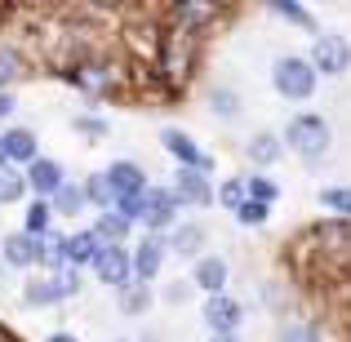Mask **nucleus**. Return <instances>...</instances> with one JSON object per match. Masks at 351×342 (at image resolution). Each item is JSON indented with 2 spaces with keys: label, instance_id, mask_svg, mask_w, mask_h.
<instances>
[{
  "label": "nucleus",
  "instance_id": "39",
  "mask_svg": "<svg viewBox=\"0 0 351 342\" xmlns=\"http://www.w3.org/2000/svg\"><path fill=\"white\" fill-rule=\"evenodd\" d=\"M76 129L89 138V143H98V138H107V120H98V116H76Z\"/></svg>",
  "mask_w": 351,
  "mask_h": 342
},
{
  "label": "nucleus",
  "instance_id": "4",
  "mask_svg": "<svg viewBox=\"0 0 351 342\" xmlns=\"http://www.w3.org/2000/svg\"><path fill=\"white\" fill-rule=\"evenodd\" d=\"M316 67H311V58H298V53H285V58L271 62V85L280 98H293V103H307L311 94H316Z\"/></svg>",
  "mask_w": 351,
  "mask_h": 342
},
{
  "label": "nucleus",
  "instance_id": "2",
  "mask_svg": "<svg viewBox=\"0 0 351 342\" xmlns=\"http://www.w3.org/2000/svg\"><path fill=\"white\" fill-rule=\"evenodd\" d=\"M67 80L80 89V94H89V98H120V94L129 89V76L120 71L116 58H107V53H98V58H89V62H80V67H71Z\"/></svg>",
  "mask_w": 351,
  "mask_h": 342
},
{
  "label": "nucleus",
  "instance_id": "44",
  "mask_svg": "<svg viewBox=\"0 0 351 342\" xmlns=\"http://www.w3.org/2000/svg\"><path fill=\"white\" fill-rule=\"evenodd\" d=\"M0 169H14V164H9V156H5V143H0Z\"/></svg>",
  "mask_w": 351,
  "mask_h": 342
},
{
  "label": "nucleus",
  "instance_id": "32",
  "mask_svg": "<svg viewBox=\"0 0 351 342\" xmlns=\"http://www.w3.org/2000/svg\"><path fill=\"white\" fill-rule=\"evenodd\" d=\"M27 196V178L18 169H0V205H18Z\"/></svg>",
  "mask_w": 351,
  "mask_h": 342
},
{
  "label": "nucleus",
  "instance_id": "41",
  "mask_svg": "<svg viewBox=\"0 0 351 342\" xmlns=\"http://www.w3.org/2000/svg\"><path fill=\"white\" fill-rule=\"evenodd\" d=\"M165 298H169V302H178V298H187V284H169V289H165Z\"/></svg>",
  "mask_w": 351,
  "mask_h": 342
},
{
  "label": "nucleus",
  "instance_id": "13",
  "mask_svg": "<svg viewBox=\"0 0 351 342\" xmlns=\"http://www.w3.org/2000/svg\"><path fill=\"white\" fill-rule=\"evenodd\" d=\"M169 18H173V27H182V32L205 36L209 27H214V18H218V5H205V0H182V5L169 9Z\"/></svg>",
  "mask_w": 351,
  "mask_h": 342
},
{
  "label": "nucleus",
  "instance_id": "25",
  "mask_svg": "<svg viewBox=\"0 0 351 342\" xmlns=\"http://www.w3.org/2000/svg\"><path fill=\"white\" fill-rule=\"evenodd\" d=\"M85 200H89V209H98V214L116 209V191H112V182H107V173H89L85 178Z\"/></svg>",
  "mask_w": 351,
  "mask_h": 342
},
{
  "label": "nucleus",
  "instance_id": "30",
  "mask_svg": "<svg viewBox=\"0 0 351 342\" xmlns=\"http://www.w3.org/2000/svg\"><path fill=\"white\" fill-rule=\"evenodd\" d=\"M245 191H249V200H258V205H267V209L280 200V187H276L267 173H249V178H245Z\"/></svg>",
  "mask_w": 351,
  "mask_h": 342
},
{
  "label": "nucleus",
  "instance_id": "22",
  "mask_svg": "<svg viewBox=\"0 0 351 342\" xmlns=\"http://www.w3.org/2000/svg\"><path fill=\"white\" fill-rule=\"evenodd\" d=\"M49 223H53V205L49 200H27V214H23V231L27 236H36V240H45L49 236Z\"/></svg>",
  "mask_w": 351,
  "mask_h": 342
},
{
  "label": "nucleus",
  "instance_id": "24",
  "mask_svg": "<svg viewBox=\"0 0 351 342\" xmlns=\"http://www.w3.org/2000/svg\"><path fill=\"white\" fill-rule=\"evenodd\" d=\"M267 9H271L276 18H285L289 27H302V32H316V18H311V9H307V5H298V0H271ZM316 36H320V32H316Z\"/></svg>",
  "mask_w": 351,
  "mask_h": 342
},
{
  "label": "nucleus",
  "instance_id": "28",
  "mask_svg": "<svg viewBox=\"0 0 351 342\" xmlns=\"http://www.w3.org/2000/svg\"><path fill=\"white\" fill-rule=\"evenodd\" d=\"M280 151H285V143L276 134H254V138H249V160H254V164H276Z\"/></svg>",
  "mask_w": 351,
  "mask_h": 342
},
{
  "label": "nucleus",
  "instance_id": "5",
  "mask_svg": "<svg viewBox=\"0 0 351 342\" xmlns=\"http://www.w3.org/2000/svg\"><path fill=\"white\" fill-rule=\"evenodd\" d=\"M311 67H316V76H343L351 67V40L338 32H320L311 45Z\"/></svg>",
  "mask_w": 351,
  "mask_h": 342
},
{
  "label": "nucleus",
  "instance_id": "36",
  "mask_svg": "<svg viewBox=\"0 0 351 342\" xmlns=\"http://www.w3.org/2000/svg\"><path fill=\"white\" fill-rule=\"evenodd\" d=\"M53 284H58V298H76L80 293V271L76 267H58V271H49Z\"/></svg>",
  "mask_w": 351,
  "mask_h": 342
},
{
  "label": "nucleus",
  "instance_id": "37",
  "mask_svg": "<svg viewBox=\"0 0 351 342\" xmlns=\"http://www.w3.org/2000/svg\"><path fill=\"white\" fill-rule=\"evenodd\" d=\"M280 342H320V329L307 325V320H293V325L280 329Z\"/></svg>",
  "mask_w": 351,
  "mask_h": 342
},
{
  "label": "nucleus",
  "instance_id": "46",
  "mask_svg": "<svg viewBox=\"0 0 351 342\" xmlns=\"http://www.w3.org/2000/svg\"><path fill=\"white\" fill-rule=\"evenodd\" d=\"M0 276H5V258H0Z\"/></svg>",
  "mask_w": 351,
  "mask_h": 342
},
{
  "label": "nucleus",
  "instance_id": "9",
  "mask_svg": "<svg viewBox=\"0 0 351 342\" xmlns=\"http://www.w3.org/2000/svg\"><path fill=\"white\" fill-rule=\"evenodd\" d=\"M200 320L209 325V334H236L240 320H245V307H240L236 298H227V293H214V298H205V307H200Z\"/></svg>",
  "mask_w": 351,
  "mask_h": 342
},
{
  "label": "nucleus",
  "instance_id": "18",
  "mask_svg": "<svg viewBox=\"0 0 351 342\" xmlns=\"http://www.w3.org/2000/svg\"><path fill=\"white\" fill-rule=\"evenodd\" d=\"M0 143H5V156H9V164H32V160H40V147H36V134L32 129H5L0 134Z\"/></svg>",
  "mask_w": 351,
  "mask_h": 342
},
{
  "label": "nucleus",
  "instance_id": "21",
  "mask_svg": "<svg viewBox=\"0 0 351 342\" xmlns=\"http://www.w3.org/2000/svg\"><path fill=\"white\" fill-rule=\"evenodd\" d=\"M129 218H120L116 209H107V214H98L94 218V236H98V245H125V236H129Z\"/></svg>",
  "mask_w": 351,
  "mask_h": 342
},
{
  "label": "nucleus",
  "instance_id": "16",
  "mask_svg": "<svg viewBox=\"0 0 351 342\" xmlns=\"http://www.w3.org/2000/svg\"><path fill=\"white\" fill-rule=\"evenodd\" d=\"M191 280L205 289V298H214V293H227V280H232V267H227V258H214L205 254L196 262V271H191Z\"/></svg>",
  "mask_w": 351,
  "mask_h": 342
},
{
  "label": "nucleus",
  "instance_id": "12",
  "mask_svg": "<svg viewBox=\"0 0 351 342\" xmlns=\"http://www.w3.org/2000/svg\"><path fill=\"white\" fill-rule=\"evenodd\" d=\"M23 178H27V191H36L40 200H53V191L67 182V178H62V164L53 160V156H40V160H32Z\"/></svg>",
  "mask_w": 351,
  "mask_h": 342
},
{
  "label": "nucleus",
  "instance_id": "34",
  "mask_svg": "<svg viewBox=\"0 0 351 342\" xmlns=\"http://www.w3.org/2000/svg\"><path fill=\"white\" fill-rule=\"evenodd\" d=\"M209 112L223 116V120H236L240 116V98L232 94V89H214V94H209Z\"/></svg>",
  "mask_w": 351,
  "mask_h": 342
},
{
  "label": "nucleus",
  "instance_id": "8",
  "mask_svg": "<svg viewBox=\"0 0 351 342\" xmlns=\"http://www.w3.org/2000/svg\"><path fill=\"white\" fill-rule=\"evenodd\" d=\"M173 214H178V196H173V187H147L143 196V227L152 231H169L173 227Z\"/></svg>",
  "mask_w": 351,
  "mask_h": 342
},
{
  "label": "nucleus",
  "instance_id": "10",
  "mask_svg": "<svg viewBox=\"0 0 351 342\" xmlns=\"http://www.w3.org/2000/svg\"><path fill=\"white\" fill-rule=\"evenodd\" d=\"M165 254H169V245H165L160 236H143L134 249V284H152L156 276H160L165 267Z\"/></svg>",
  "mask_w": 351,
  "mask_h": 342
},
{
  "label": "nucleus",
  "instance_id": "40",
  "mask_svg": "<svg viewBox=\"0 0 351 342\" xmlns=\"http://www.w3.org/2000/svg\"><path fill=\"white\" fill-rule=\"evenodd\" d=\"M14 116V94H0V120Z\"/></svg>",
  "mask_w": 351,
  "mask_h": 342
},
{
  "label": "nucleus",
  "instance_id": "43",
  "mask_svg": "<svg viewBox=\"0 0 351 342\" xmlns=\"http://www.w3.org/2000/svg\"><path fill=\"white\" fill-rule=\"evenodd\" d=\"M209 342H236V334H209Z\"/></svg>",
  "mask_w": 351,
  "mask_h": 342
},
{
  "label": "nucleus",
  "instance_id": "45",
  "mask_svg": "<svg viewBox=\"0 0 351 342\" xmlns=\"http://www.w3.org/2000/svg\"><path fill=\"white\" fill-rule=\"evenodd\" d=\"M0 342H14V338H9V334H5V329H0Z\"/></svg>",
  "mask_w": 351,
  "mask_h": 342
},
{
  "label": "nucleus",
  "instance_id": "14",
  "mask_svg": "<svg viewBox=\"0 0 351 342\" xmlns=\"http://www.w3.org/2000/svg\"><path fill=\"white\" fill-rule=\"evenodd\" d=\"M0 258H5V267H14V271L36 267V236H27L23 227L5 231V240H0Z\"/></svg>",
  "mask_w": 351,
  "mask_h": 342
},
{
  "label": "nucleus",
  "instance_id": "23",
  "mask_svg": "<svg viewBox=\"0 0 351 342\" xmlns=\"http://www.w3.org/2000/svg\"><path fill=\"white\" fill-rule=\"evenodd\" d=\"M23 298H27V307H53V302H62V298H58V284H53V276H27Z\"/></svg>",
  "mask_w": 351,
  "mask_h": 342
},
{
  "label": "nucleus",
  "instance_id": "35",
  "mask_svg": "<svg viewBox=\"0 0 351 342\" xmlns=\"http://www.w3.org/2000/svg\"><path fill=\"white\" fill-rule=\"evenodd\" d=\"M267 218H271V209L258 205V200H245V205L236 209V223L240 227H267Z\"/></svg>",
  "mask_w": 351,
  "mask_h": 342
},
{
  "label": "nucleus",
  "instance_id": "19",
  "mask_svg": "<svg viewBox=\"0 0 351 342\" xmlns=\"http://www.w3.org/2000/svg\"><path fill=\"white\" fill-rule=\"evenodd\" d=\"M165 245H169L178 258H196V262H200V258H205V231H200L196 223H182V227L169 231V240H165Z\"/></svg>",
  "mask_w": 351,
  "mask_h": 342
},
{
  "label": "nucleus",
  "instance_id": "15",
  "mask_svg": "<svg viewBox=\"0 0 351 342\" xmlns=\"http://www.w3.org/2000/svg\"><path fill=\"white\" fill-rule=\"evenodd\" d=\"M103 173H107L116 196H143L147 191V173H143V164H134V160H112Z\"/></svg>",
  "mask_w": 351,
  "mask_h": 342
},
{
  "label": "nucleus",
  "instance_id": "7",
  "mask_svg": "<svg viewBox=\"0 0 351 342\" xmlns=\"http://www.w3.org/2000/svg\"><path fill=\"white\" fill-rule=\"evenodd\" d=\"M160 147L173 156V160H178V169H196V173H205V178L214 173V156L200 151L196 138L182 134V129H173V125H169V129H160Z\"/></svg>",
  "mask_w": 351,
  "mask_h": 342
},
{
  "label": "nucleus",
  "instance_id": "11",
  "mask_svg": "<svg viewBox=\"0 0 351 342\" xmlns=\"http://www.w3.org/2000/svg\"><path fill=\"white\" fill-rule=\"evenodd\" d=\"M173 196H178V205H196V209H205V205H218V191H214V182L205 178V173H196V169H178L173 173Z\"/></svg>",
  "mask_w": 351,
  "mask_h": 342
},
{
  "label": "nucleus",
  "instance_id": "33",
  "mask_svg": "<svg viewBox=\"0 0 351 342\" xmlns=\"http://www.w3.org/2000/svg\"><path fill=\"white\" fill-rule=\"evenodd\" d=\"M147 307H152V289H147V284H129V289L120 293V311H125V316H143Z\"/></svg>",
  "mask_w": 351,
  "mask_h": 342
},
{
  "label": "nucleus",
  "instance_id": "38",
  "mask_svg": "<svg viewBox=\"0 0 351 342\" xmlns=\"http://www.w3.org/2000/svg\"><path fill=\"white\" fill-rule=\"evenodd\" d=\"M147 196V191H143ZM143 196H116V214L129 218V223H143Z\"/></svg>",
  "mask_w": 351,
  "mask_h": 342
},
{
  "label": "nucleus",
  "instance_id": "26",
  "mask_svg": "<svg viewBox=\"0 0 351 342\" xmlns=\"http://www.w3.org/2000/svg\"><path fill=\"white\" fill-rule=\"evenodd\" d=\"M23 76H27V62H23V53H18L14 45H0V94H5L9 85H18Z\"/></svg>",
  "mask_w": 351,
  "mask_h": 342
},
{
  "label": "nucleus",
  "instance_id": "6",
  "mask_svg": "<svg viewBox=\"0 0 351 342\" xmlns=\"http://www.w3.org/2000/svg\"><path fill=\"white\" fill-rule=\"evenodd\" d=\"M94 276H98V284L125 293L134 284V254L125 245H103V254L94 258Z\"/></svg>",
  "mask_w": 351,
  "mask_h": 342
},
{
  "label": "nucleus",
  "instance_id": "1",
  "mask_svg": "<svg viewBox=\"0 0 351 342\" xmlns=\"http://www.w3.org/2000/svg\"><path fill=\"white\" fill-rule=\"evenodd\" d=\"M200 58V36L182 32V27H165V40H160V53H156L152 71L160 76L165 89H182V80L191 76V67H196Z\"/></svg>",
  "mask_w": 351,
  "mask_h": 342
},
{
  "label": "nucleus",
  "instance_id": "27",
  "mask_svg": "<svg viewBox=\"0 0 351 342\" xmlns=\"http://www.w3.org/2000/svg\"><path fill=\"white\" fill-rule=\"evenodd\" d=\"M320 209H329L338 223H351V187H343V182L325 187L320 191Z\"/></svg>",
  "mask_w": 351,
  "mask_h": 342
},
{
  "label": "nucleus",
  "instance_id": "29",
  "mask_svg": "<svg viewBox=\"0 0 351 342\" xmlns=\"http://www.w3.org/2000/svg\"><path fill=\"white\" fill-rule=\"evenodd\" d=\"M36 267H49V271L67 267V258H62V236H58V231H49L45 240H36Z\"/></svg>",
  "mask_w": 351,
  "mask_h": 342
},
{
  "label": "nucleus",
  "instance_id": "17",
  "mask_svg": "<svg viewBox=\"0 0 351 342\" xmlns=\"http://www.w3.org/2000/svg\"><path fill=\"white\" fill-rule=\"evenodd\" d=\"M103 254V245H98L94 227L89 231H71V236H62V258H67V267H94V258Z\"/></svg>",
  "mask_w": 351,
  "mask_h": 342
},
{
  "label": "nucleus",
  "instance_id": "42",
  "mask_svg": "<svg viewBox=\"0 0 351 342\" xmlns=\"http://www.w3.org/2000/svg\"><path fill=\"white\" fill-rule=\"evenodd\" d=\"M45 342H80V338H76V334H62V329H58V334H49Z\"/></svg>",
  "mask_w": 351,
  "mask_h": 342
},
{
  "label": "nucleus",
  "instance_id": "20",
  "mask_svg": "<svg viewBox=\"0 0 351 342\" xmlns=\"http://www.w3.org/2000/svg\"><path fill=\"white\" fill-rule=\"evenodd\" d=\"M53 214L58 218H76V214H85L89 209V200H85V182H62L58 191H53Z\"/></svg>",
  "mask_w": 351,
  "mask_h": 342
},
{
  "label": "nucleus",
  "instance_id": "3",
  "mask_svg": "<svg viewBox=\"0 0 351 342\" xmlns=\"http://www.w3.org/2000/svg\"><path fill=\"white\" fill-rule=\"evenodd\" d=\"M280 143L289 147V151H298L302 160H320V156L334 147V129H329L325 116H293L289 125H285Z\"/></svg>",
  "mask_w": 351,
  "mask_h": 342
},
{
  "label": "nucleus",
  "instance_id": "31",
  "mask_svg": "<svg viewBox=\"0 0 351 342\" xmlns=\"http://www.w3.org/2000/svg\"><path fill=\"white\" fill-rule=\"evenodd\" d=\"M218 209H227V214H236L240 205L249 200V191H245V178H227V182H218Z\"/></svg>",
  "mask_w": 351,
  "mask_h": 342
}]
</instances>
